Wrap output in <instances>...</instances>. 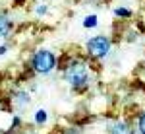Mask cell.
I'll return each instance as SVG.
<instances>
[{
  "mask_svg": "<svg viewBox=\"0 0 145 134\" xmlns=\"http://www.w3.org/2000/svg\"><path fill=\"white\" fill-rule=\"evenodd\" d=\"M114 14H116L118 18H130V16H132V10H128V8H116Z\"/></svg>",
  "mask_w": 145,
  "mask_h": 134,
  "instance_id": "obj_7",
  "label": "cell"
},
{
  "mask_svg": "<svg viewBox=\"0 0 145 134\" xmlns=\"http://www.w3.org/2000/svg\"><path fill=\"white\" fill-rule=\"evenodd\" d=\"M37 12H39V14H45L46 8H45V6H39V8H37Z\"/></svg>",
  "mask_w": 145,
  "mask_h": 134,
  "instance_id": "obj_10",
  "label": "cell"
},
{
  "mask_svg": "<svg viewBox=\"0 0 145 134\" xmlns=\"http://www.w3.org/2000/svg\"><path fill=\"white\" fill-rule=\"evenodd\" d=\"M137 128H139V132L145 134V113L139 117V123H137Z\"/></svg>",
  "mask_w": 145,
  "mask_h": 134,
  "instance_id": "obj_9",
  "label": "cell"
},
{
  "mask_svg": "<svg viewBox=\"0 0 145 134\" xmlns=\"http://www.w3.org/2000/svg\"><path fill=\"white\" fill-rule=\"evenodd\" d=\"M64 76H66V80L74 86V88H83V86L87 84V80H89L87 68H85L83 62H79V60H72V62L68 64Z\"/></svg>",
  "mask_w": 145,
  "mask_h": 134,
  "instance_id": "obj_1",
  "label": "cell"
},
{
  "mask_svg": "<svg viewBox=\"0 0 145 134\" xmlns=\"http://www.w3.org/2000/svg\"><path fill=\"white\" fill-rule=\"evenodd\" d=\"M95 25H97V16H93V14L83 20V27H95Z\"/></svg>",
  "mask_w": 145,
  "mask_h": 134,
  "instance_id": "obj_6",
  "label": "cell"
},
{
  "mask_svg": "<svg viewBox=\"0 0 145 134\" xmlns=\"http://www.w3.org/2000/svg\"><path fill=\"white\" fill-rule=\"evenodd\" d=\"M12 29V22L6 18V16H2L0 14V37H4V35H8Z\"/></svg>",
  "mask_w": 145,
  "mask_h": 134,
  "instance_id": "obj_5",
  "label": "cell"
},
{
  "mask_svg": "<svg viewBox=\"0 0 145 134\" xmlns=\"http://www.w3.org/2000/svg\"><path fill=\"white\" fill-rule=\"evenodd\" d=\"M33 68L37 72H41V74H46V72H50L56 64V58L52 53H48V51H39V53H35L33 56Z\"/></svg>",
  "mask_w": 145,
  "mask_h": 134,
  "instance_id": "obj_3",
  "label": "cell"
},
{
  "mask_svg": "<svg viewBox=\"0 0 145 134\" xmlns=\"http://www.w3.org/2000/svg\"><path fill=\"white\" fill-rule=\"evenodd\" d=\"M108 51H110V39L105 35H97L87 41V53L93 58H103L108 55Z\"/></svg>",
  "mask_w": 145,
  "mask_h": 134,
  "instance_id": "obj_2",
  "label": "cell"
},
{
  "mask_svg": "<svg viewBox=\"0 0 145 134\" xmlns=\"http://www.w3.org/2000/svg\"><path fill=\"white\" fill-rule=\"evenodd\" d=\"M6 53V47H0V55H4Z\"/></svg>",
  "mask_w": 145,
  "mask_h": 134,
  "instance_id": "obj_11",
  "label": "cell"
},
{
  "mask_svg": "<svg viewBox=\"0 0 145 134\" xmlns=\"http://www.w3.org/2000/svg\"><path fill=\"white\" fill-rule=\"evenodd\" d=\"M110 134H134L132 126H128L126 123H116L110 128Z\"/></svg>",
  "mask_w": 145,
  "mask_h": 134,
  "instance_id": "obj_4",
  "label": "cell"
},
{
  "mask_svg": "<svg viewBox=\"0 0 145 134\" xmlns=\"http://www.w3.org/2000/svg\"><path fill=\"white\" fill-rule=\"evenodd\" d=\"M35 121H37L39 124H43V123L46 121V113L43 111V109H41V111H37V115H35Z\"/></svg>",
  "mask_w": 145,
  "mask_h": 134,
  "instance_id": "obj_8",
  "label": "cell"
}]
</instances>
